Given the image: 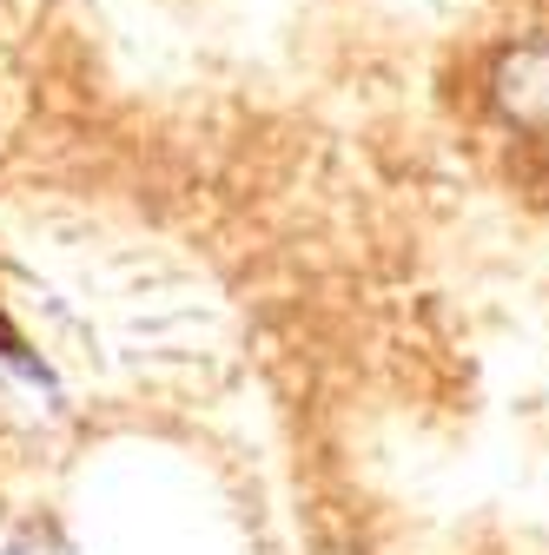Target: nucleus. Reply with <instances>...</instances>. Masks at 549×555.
<instances>
[{
  "instance_id": "nucleus-1",
  "label": "nucleus",
  "mask_w": 549,
  "mask_h": 555,
  "mask_svg": "<svg viewBox=\"0 0 549 555\" xmlns=\"http://www.w3.org/2000/svg\"><path fill=\"white\" fill-rule=\"evenodd\" d=\"M490 100H497V113H503L516 132L549 139V34H542V40H523V47H510V53L497 60Z\"/></svg>"
},
{
  "instance_id": "nucleus-2",
  "label": "nucleus",
  "mask_w": 549,
  "mask_h": 555,
  "mask_svg": "<svg viewBox=\"0 0 549 555\" xmlns=\"http://www.w3.org/2000/svg\"><path fill=\"white\" fill-rule=\"evenodd\" d=\"M14 555H74V548H66L53 529H27V535L14 542Z\"/></svg>"
}]
</instances>
